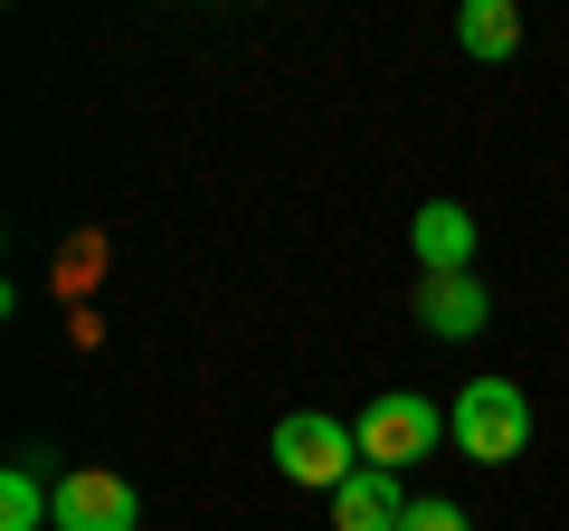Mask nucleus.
I'll return each mask as SVG.
<instances>
[{
  "label": "nucleus",
  "instance_id": "10",
  "mask_svg": "<svg viewBox=\"0 0 569 531\" xmlns=\"http://www.w3.org/2000/svg\"><path fill=\"white\" fill-rule=\"evenodd\" d=\"M399 531H466V503H408Z\"/></svg>",
  "mask_w": 569,
  "mask_h": 531
},
{
  "label": "nucleus",
  "instance_id": "9",
  "mask_svg": "<svg viewBox=\"0 0 569 531\" xmlns=\"http://www.w3.org/2000/svg\"><path fill=\"white\" fill-rule=\"evenodd\" d=\"M48 522H58V493H48L29 465H10L0 474V531H48Z\"/></svg>",
  "mask_w": 569,
  "mask_h": 531
},
{
  "label": "nucleus",
  "instance_id": "4",
  "mask_svg": "<svg viewBox=\"0 0 569 531\" xmlns=\"http://www.w3.org/2000/svg\"><path fill=\"white\" fill-rule=\"evenodd\" d=\"M58 531H142V503H133L123 474L67 465V474H58Z\"/></svg>",
  "mask_w": 569,
  "mask_h": 531
},
{
  "label": "nucleus",
  "instance_id": "7",
  "mask_svg": "<svg viewBox=\"0 0 569 531\" xmlns=\"http://www.w3.org/2000/svg\"><path fill=\"white\" fill-rule=\"evenodd\" d=\"M399 522H408V493H399V474H380V465H361L332 493V531H399Z\"/></svg>",
  "mask_w": 569,
  "mask_h": 531
},
{
  "label": "nucleus",
  "instance_id": "6",
  "mask_svg": "<svg viewBox=\"0 0 569 531\" xmlns=\"http://www.w3.org/2000/svg\"><path fill=\"white\" fill-rule=\"evenodd\" d=\"M408 247H418L427 275H475V219L456 200H427L418 228H408Z\"/></svg>",
  "mask_w": 569,
  "mask_h": 531
},
{
  "label": "nucleus",
  "instance_id": "1",
  "mask_svg": "<svg viewBox=\"0 0 569 531\" xmlns=\"http://www.w3.org/2000/svg\"><path fill=\"white\" fill-rule=\"evenodd\" d=\"M447 437H456L466 465H512V455L531 447V399L512 380H466L456 409H447Z\"/></svg>",
  "mask_w": 569,
  "mask_h": 531
},
{
  "label": "nucleus",
  "instance_id": "2",
  "mask_svg": "<svg viewBox=\"0 0 569 531\" xmlns=\"http://www.w3.org/2000/svg\"><path fill=\"white\" fill-rule=\"evenodd\" d=\"M276 474L284 484H313V493H342L361 474V437L323 409H284L276 418Z\"/></svg>",
  "mask_w": 569,
  "mask_h": 531
},
{
  "label": "nucleus",
  "instance_id": "5",
  "mask_svg": "<svg viewBox=\"0 0 569 531\" xmlns=\"http://www.w3.org/2000/svg\"><path fill=\"white\" fill-rule=\"evenodd\" d=\"M493 313V294L475 285V275H418V323L437 332V342H475Z\"/></svg>",
  "mask_w": 569,
  "mask_h": 531
},
{
  "label": "nucleus",
  "instance_id": "3",
  "mask_svg": "<svg viewBox=\"0 0 569 531\" xmlns=\"http://www.w3.org/2000/svg\"><path fill=\"white\" fill-rule=\"evenodd\" d=\"M361 465H380V474H408L418 455H437V437H447V418H437V399H418V389H380L361 409Z\"/></svg>",
  "mask_w": 569,
  "mask_h": 531
},
{
  "label": "nucleus",
  "instance_id": "8",
  "mask_svg": "<svg viewBox=\"0 0 569 531\" xmlns=\"http://www.w3.org/2000/svg\"><path fill=\"white\" fill-rule=\"evenodd\" d=\"M456 48H466V58H512V48H522V10H512V0H466V10H456Z\"/></svg>",
  "mask_w": 569,
  "mask_h": 531
}]
</instances>
